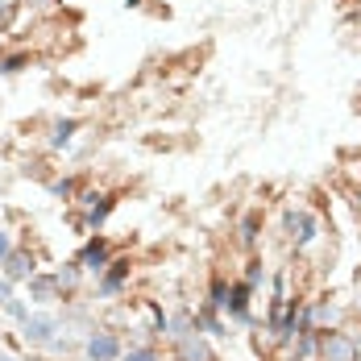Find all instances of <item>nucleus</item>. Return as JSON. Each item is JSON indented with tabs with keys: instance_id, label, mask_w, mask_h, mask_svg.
<instances>
[{
	"instance_id": "7ed1b4c3",
	"label": "nucleus",
	"mask_w": 361,
	"mask_h": 361,
	"mask_svg": "<svg viewBox=\"0 0 361 361\" xmlns=\"http://www.w3.org/2000/svg\"><path fill=\"white\" fill-rule=\"evenodd\" d=\"M37 274V262L30 250H13L4 257V279H13V283H30Z\"/></svg>"
},
{
	"instance_id": "aec40b11",
	"label": "nucleus",
	"mask_w": 361,
	"mask_h": 361,
	"mask_svg": "<svg viewBox=\"0 0 361 361\" xmlns=\"http://www.w3.org/2000/svg\"><path fill=\"white\" fill-rule=\"evenodd\" d=\"M4 307H8V316H13V320H21V324L30 320V312H25V303H17V299H8Z\"/></svg>"
},
{
	"instance_id": "f8f14e48",
	"label": "nucleus",
	"mask_w": 361,
	"mask_h": 361,
	"mask_svg": "<svg viewBox=\"0 0 361 361\" xmlns=\"http://www.w3.org/2000/svg\"><path fill=\"white\" fill-rule=\"evenodd\" d=\"M79 270H83L79 262L63 266V270H59V287H63V290H75V287H79Z\"/></svg>"
},
{
	"instance_id": "2eb2a0df",
	"label": "nucleus",
	"mask_w": 361,
	"mask_h": 361,
	"mask_svg": "<svg viewBox=\"0 0 361 361\" xmlns=\"http://www.w3.org/2000/svg\"><path fill=\"white\" fill-rule=\"evenodd\" d=\"M241 241H245V245H253V241H257V216H253V212L241 220Z\"/></svg>"
},
{
	"instance_id": "4be33fe9",
	"label": "nucleus",
	"mask_w": 361,
	"mask_h": 361,
	"mask_svg": "<svg viewBox=\"0 0 361 361\" xmlns=\"http://www.w3.org/2000/svg\"><path fill=\"white\" fill-rule=\"evenodd\" d=\"M245 283H250V287H257V283H262V262H250V270H245Z\"/></svg>"
},
{
	"instance_id": "412c9836",
	"label": "nucleus",
	"mask_w": 361,
	"mask_h": 361,
	"mask_svg": "<svg viewBox=\"0 0 361 361\" xmlns=\"http://www.w3.org/2000/svg\"><path fill=\"white\" fill-rule=\"evenodd\" d=\"M50 191H54L59 200H71V195H75V179H63V183H54Z\"/></svg>"
},
{
	"instance_id": "ddd939ff",
	"label": "nucleus",
	"mask_w": 361,
	"mask_h": 361,
	"mask_svg": "<svg viewBox=\"0 0 361 361\" xmlns=\"http://www.w3.org/2000/svg\"><path fill=\"white\" fill-rule=\"evenodd\" d=\"M208 307H212V312H224V307H228V283H224V279L212 283V303H208Z\"/></svg>"
},
{
	"instance_id": "f257e3e1",
	"label": "nucleus",
	"mask_w": 361,
	"mask_h": 361,
	"mask_svg": "<svg viewBox=\"0 0 361 361\" xmlns=\"http://www.w3.org/2000/svg\"><path fill=\"white\" fill-rule=\"evenodd\" d=\"M316 353H320V361H361V345L341 328H324Z\"/></svg>"
},
{
	"instance_id": "b1692460",
	"label": "nucleus",
	"mask_w": 361,
	"mask_h": 361,
	"mask_svg": "<svg viewBox=\"0 0 361 361\" xmlns=\"http://www.w3.org/2000/svg\"><path fill=\"white\" fill-rule=\"evenodd\" d=\"M13 299V279H0V303H8Z\"/></svg>"
},
{
	"instance_id": "dca6fc26",
	"label": "nucleus",
	"mask_w": 361,
	"mask_h": 361,
	"mask_svg": "<svg viewBox=\"0 0 361 361\" xmlns=\"http://www.w3.org/2000/svg\"><path fill=\"white\" fill-rule=\"evenodd\" d=\"M13 17H17V0H4V4H0V30H8Z\"/></svg>"
},
{
	"instance_id": "0eeeda50",
	"label": "nucleus",
	"mask_w": 361,
	"mask_h": 361,
	"mask_svg": "<svg viewBox=\"0 0 361 361\" xmlns=\"http://www.w3.org/2000/svg\"><path fill=\"white\" fill-rule=\"evenodd\" d=\"M179 361H216L212 345L200 336V328H195V332H187V336H179Z\"/></svg>"
},
{
	"instance_id": "9d476101",
	"label": "nucleus",
	"mask_w": 361,
	"mask_h": 361,
	"mask_svg": "<svg viewBox=\"0 0 361 361\" xmlns=\"http://www.w3.org/2000/svg\"><path fill=\"white\" fill-rule=\"evenodd\" d=\"M59 290H63L59 287V274H34V279H30V295H34L37 303H50Z\"/></svg>"
},
{
	"instance_id": "a878e982",
	"label": "nucleus",
	"mask_w": 361,
	"mask_h": 361,
	"mask_svg": "<svg viewBox=\"0 0 361 361\" xmlns=\"http://www.w3.org/2000/svg\"><path fill=\"white\" fill-rule=\"evenodd\" d=\"M0 361H17V357H0Z\"/></svg>"
},
{
	"instance_id": "423d86ee",
	"label": "nucleus",
	"mask_w": 361,
	"mask_h": 361,
	"mask_svg": "<svg viewBox=\"0 0 361 361\" xmlns=\"http://www.w3.org/2000/svg\"><path fill=\"white\" fill-rule=\"evenodd\" d=\"M87 357L92 361H121V341H116V332H92Z\"/></svg>"
},
{
	"instance_id": "1a4fd4ad",
	"label": "nucleus",
	"mask_w": 361,
	"mask_h": 361,
	"mask_svg": "<svg viewBox=\"0 0 361 361\" xmlns=\"http://www.w3.org/2000/svg\"><path fill=\"white\" fill-rule=\"evenodd\" d=\"M125 279H129V257L109 262V270H104V279H100V295H116V290L125 287Z\"/></svg>"
},
{
	"instance_id": "5701e85b",
	"label": "nucleus",
	"mask_w": 361,
	"mask_h": 361,
	"mask_svg": "<svg viewBox=\"0 0 361 361\" xmlns=\"http://www.w3.org/2000/svg\"><path fill=\"white\" fill-rule=\"evenodd\" d=\"M8 253H13V241H8V233L0 228V266H4V257H8Z\"/></svg>"
},
{
	"instance_id": "39448f33",
	"label": "nucleus",
	"mask_w": 361,
	"mask_h": 361,
	"mask_svg": "<svg viewBox=\"0 0 361 361\" xmlns=\"http://www.w3.org/2000/svg\"><path fill=\"white\" fill-rule=\"evenodd\" d=\"M79 266L92 270V274H104V270H109V241H104V237L87 241V245L79 250Z\"/></svg>"
},
{
	"instance_id": "393cba45",
	"label": "nucleus",
	"mask_w": 361,
	"mask_h": 361,
	"mask_svg": "<svg viewBox=\"0 0 361 361\" xmlns=\"http://www.w3.org/2000/svg\"><path fill=\"white\" fill-rule=\"evenodd\" d=\"M357 208H361V187H357Z\"/></svg>"
},
{
	"instance_id": "a211bd4d",
	"label": "nucleus",
	"mask_w": 361,
	"mask_h": 361,
	"mask_svg": "<svg viewBox=\"0 0 361 361\" xmlns=\"http://www.w3.org/2000/svg\"><path fill=\"white\" fill-rule=\"evenodd\" d=\"M121 361H162V357H158L154 349H129V353H125Z\"/></svg>"
},
{
	"instance_id": "9b49d317",
	"label": "nucleus",
	"mask_w": 361,
	"mask_h": 361,
	"mask_svg": "<svg viewBox=\"0 0 361 361\" xmlns=\"http://www.w3.org/2000/svg\"><path fill=\"white\" fill-rule=\"evenodd\" d=\"M195 324H204L208 332H212V336H228V332H224V320H220V316L212 312V307H204V312H195Z\"/></svg>"
},
{
	"instance_id": "f03ea898",
	"label": "nucleus",
	"mask_w": 361,
	"mask_h": 361,
	"mask_svg": "<svg viewBox=\"0 0 361 361\" xmlns=\"http://www.w3.org/2000/svg\"><path fill=\"white\" fill-rule=\"evenodd\" d=\"M283 228H287V237L295 245H312L316 233H320V224H316L312 212H287V216H283Z\"/></svg>"
},
{
	"instance_id": "f3484780",
	"label": "nucleus",
	"mask_w": 361,
	"mask_h": 361,
	"mask_svg": "<svg viewBox=\"0 0 361 361\" xmlns=\"http://www.w3.org/2000/svg\"><path fill=\"white\" fill-rule=\"evenodd\" d=\"M21 4H25L30 13H50V8H59L63 0H21Z\"/></svg>"
},
{
	"instance_id": "20e7f679",
	"label": "nucleus",
	"mask_w": 361,
	"mask_h": 361,
	"mask_svg": "<svg viewBox=\"0 0 361 361\" xmlns=\"http://www.w3.org/2000/svg\"><path fill=\"white\" fill-rule=\"evenodd\" d=\"M54 332H59V320H54V316H30V320L21 324V336H25L30 345H50Z\"/></svg>"
},
{
	"instance_id": "6ab92c4d",
	"label": "nucleus",
	"mask_w": 361,
	"mask_h": 361,
	"mask_svg": "<svg viewBox=\"0 0 361 361\" xmlns=\"http://www.w3.org/2000/svg\"><path fill=\"white\" fill-rule=\"evenodd\" d=\"M21 67H25V54H13V59H4V63H0V71H4V75H17Z\"/></svg>"
},
{
	"instance_id": "4468645a",
	"label": "nucleus",
	"mask_w": 361,
	"mask_h": 361,
	"mask_svg": "<svg viewBox=\"0 0 361 361\" xmlns=\"http://www.w3.org/2000/svg\"><path fill=\"white\" fill-rule=\"evenodd\" d=\"M75 129H79V121H59V125H54V137H50V142H54V145H67V142H71Z\"/></svg>"
},
{
	"instance_id": "6e6552de",
	"label": "nucleus",
	"mask_w": 361,
	"mask_h": 361,
	"mask_svg": "<svg viewBox=\"0 0 361 361\" xmlns=\"http://www.w3.org/2000/svg\"><path fill=\"white\" fill-rule=\"evenodd\" d=\"M250 295H253L250 283H233V287H228V307H224V316L250 324Z\"/></svg>"
}]
</instances>
